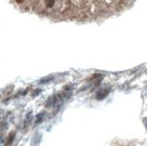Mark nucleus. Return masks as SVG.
I'll return each instance as SVG.
<instances>
[{
  "label": "nucleus",
  "instance_id": "f257e3e1",
  "mask_svg": "<svg viewBox=\"0 0 147 146\" xmlns=\"http://www.w3.org/2000/svg\"><path fill=\"white\" fill-rule=\"evenodd\" d=\"M109 89H105V90H101V91H99L98 93V95H97V97L98 98V99H102V98H104L105 97H106L107 95L109 94Z\"/></svg>",
  "mask_w": 147,
  "mask_h": 146
},
{
  "label": "nucleus",
  "instance_id": "f03ea898",
  "mask_svg": "<svg viewBox=\"0 0 147 146\" xmlns=\"http://www.w3.org/2000/svg\"><path fill=\"white\" fill-rule=\"evenodd\" d=\"M14 136H15V132H11V133L9 134V136L7 137V141H6V144H7V145H10V144H11L12 141L14 139Z\"/></svg>",
  "mask_w": 147,
  "mask_h": 146
},
{
  "label": "nucleus",
  "instance_id": "7ed1b4c3",
  "mask_svg": "<svg viewBox=\"0 0 147 146\" xmlns=\"http://www.w3.org/2000/svg\"><path fill=\"white\" fill-rule=\"evenodd\" d=\"M54 2H55V0H46L45 1V5H46L48 8H51L54 5Z\"/></svg>",
  "mask_w": 147,
  "mask_h": 146
},
{
  "label": "nucleus",
  "instance_id": "20e7f679",
  "mask_svg": "<svg viewBox=\"0 0 147 146\" xmlns=\"http://www.w3.org/2000/svg\"><path fill=\"white\" fill-rule=\"evenodd\" d=\"M53 76H50V77H47V78H44V79H41V84H46L48 83L49 81H51V80H53Z\"/></svg>",
  "mask_w": 147,
  "mask_h": 146
},
{
  "label": "nucleus",
  "instance_id": "39448f33",
  "mask_svg": "<svg viewBox=\"0 0 147 146\" xmlns=\"http://www.w3.org/2000/svg\"><path fill=\"white\" fill-rule=\"evenodd\" d=\"M42 117H43V113H41L39 114L37 117H36V123H40L42 119Z\"/></svg>",
  "mask_w": 147,
  "mask_h": 146
},
{
  "label": "nucleus",
  "instance_id": "423d86ee",
  "mask_svg": "<svg viewBox=\"0 0 147 146\" xmlns=\"http://www.w3.org/2000/svg\"><path fill=\"white\" fill-rule=\"evenodd\" d=\"M16 1H17L18 3H22V2H23V0H16Z\"/></svg>",
  "mask_w": 147,
  "mask_h": 146
}]
</instances>
